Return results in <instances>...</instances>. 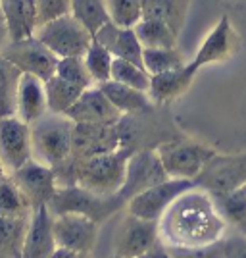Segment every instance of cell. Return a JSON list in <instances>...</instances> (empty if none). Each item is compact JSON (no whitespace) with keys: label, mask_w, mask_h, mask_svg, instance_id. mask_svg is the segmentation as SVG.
<instances>
[{"label":"cell","mask_w":246,"mask_h":258,"mask_svg":"<svg viewBox=\"0 0 246 258\" xmlns=\"http://www.w3.org/2000/svg\"><path fill=\"white\" fill-rule=\"evenodd\" d=\"M227 222L215 199L202 187H193L160 218V235L170 247H206L225 239Z\"/></svg>","instance_id":"6da1fadb"},{"label":"cell","mask_w":246,"mask_h":258,"mask_svg":"<svg viewBox=\"0 0 246 258\" xmlns=\"http://www.w3.org/2000/svg\"><path fill=\"white\" fill-rule=\"evenodd\" d=\"M133 147H119L116 151L100 152L75 160V183L83 189L100 197L118 195L125 183L129 158L133 156Z\"/></svg>","instance_id":"7a4b0ae2"},{"label":"cell","mask_w":246,"mask_h":258,"mask_svg":"<svg viewBox=\"0 0 246 258\" xmlns=\"http://www.w3.org/2000/svg\"><path fill=\"white\" fill-rule=\"evenodd\" d=\"M75 121L65 114L46 112L31 125L33 158L50 166L54 170L73 160Z\"/></svg>","instance_id":"3957f363"},{"label":"cell","mask_w":246,"mask_h":258,"mask_svg":"<svg viewBox=\"0 0 246 258\" xmlns=\"http://www.w3.org/2000/svg\"><path fill=\"white\" fill-rule=\"evenodd\" d=\"M156 152L160 156L168 177L191 179V181H194L202 173L206 164L217 154L212 147L185 139L160 143L156 147Z\"/></svg>","instance_id":"277c9868"},{"label":"cell","mask_w":246,"mask_h":258,"mask_svg":"<svg viewBox=\"0 0 246 258\" xmlns=\"http://www.w3.org/2000/svg\"><path fill=\"white\" fill-rule=\"evenodd\" d=\"M35 37L46 44L58 58H67V56L83 58L87 48L95 41L93 33L73 14H65L39 25Z\"/></svg>","instance_id":"5b68a950"},{"label":"cell","mask_w":246,"mask_h":258,"mask_svg":"<svg viewBox=\"0 0 246 258\" xmlns=\"http://www.w3.org/2000/svg\"><path fill=\"white\" fill-rule=\"evenodd\" d=\"M121 205H125V203L119 199L118 195L100 197V195L91 193V191L83 189L81 185L73 183V185L58 187V191L52 197L48 208L54 216L64 214V212H77V214L89 216L97 222H102Z\"/></svg>","instance_id":"8992f818"},{"label":"cell","mask_w":246,"mask_h":258,"mask_svg":"<svg viewBox=\"0 0 246 258\" xmlns=\"http://www.w3.org/2000/svg\"><path fill=\"white\" fill-rule=\"evenodd\" d=\"M196 187L219 197L246 185V152L242 154H215L206 164L202 173L194 179Z\"/></svg>","instance_id":"52a82bcc"},{"label":"cell","mask_w":246,"mask_h":258,"mask_svg":"<svg viewBox=\"0 0 246 258\" xmlns=\"http://www.w3.org/2000/svg\"><path fill=\"white\" fill-rule=\"evenodd\" d=\"M196 187V183L191 179H175L168 177L163 181L152 185L148 189L140 191L133 199H129L127 210L129 214L139 216L144 220L160 222V218L166 214V210L181 197L185 191Z\"/></svg>","instance_id":"ba28073f"},{"label":"cell","mask_w":246,"mask_h":258,"mask_svg":"<svg viewBox=\"0 0 246 258\" xmlns=\"http://www.w3.org/2000/svg\"><path fill=\"white\" fill-rule=\"evenodd\" d=\"M2 54L14 66H18L22 70V74H31V76L41 77L43 81H48L56 74V66L60 60L37 37H29V39H22V41H10L2 48Z\"/></svg>","instance_id":"9c48e42d"},{"label":"cell","mask_w":246,"mask_h":258,"mask_svg":"<svg viewBox=\"0 0 246 258\" xmlns=\"http://www.w3.org/2000/svg\"><path fill=\"white\" fill-rule=\"evenodd\" d=\"M0 160L10 173L33 160L31 125L18 116L0 118Z\"/></svg>","instance_id":"30bf717a"},{"label":"cell","mask_w":246,"mask_h":258,"mask_svg":"<svg viewBox=\"0 0 246 258\" xmlns=\"http://www.w3.org/2000/svg\"><path fill=\"white\" fill-rule=\"evenodd\" d=\"M54 239L58 247L91 254L98 239V222L85 214L64 212L54 216Z\"/></svg>","instance_id":"8fae6325"},{"label":"cell","mask_w":246,"mask_h":258,"mask_svg":"<svg viewBox=\"0 0 246 258\" xmlns=\"http://www.w3.org/2000/svg\"><path fill=\"white\" fill-rule=\"evenodd\" d=\"M163 179H168V173L161 166V160L156 149L135 151L133 156L129 158L125 183L119 189L118 197L123 203H129V199H133L140 191H144V189H148V187L163 181Z\"/></svg>","instance_id":"7c38bea8"},{"label":"cell","mask_w":246,"mask_h":258,"mask_svg":"<svg viewBox=\"0 0 246 258\" xmlns=\"http://www.w3.org/2000/svg\"><path fill=\"white\" fill-rule=\"evenodd\" d=\"M12 179L18 183L23 195L29 199L33 210L39 206H48L52 197L58 191V177L54 168L39 160H29L23 168L12 172Z\"/></svg>","instance_id":"4fadbf2b"},{"label":"cell","mask_w":246,"mask_h":258,"mask_svg":"<svg viewBox=\"0 0 246 258\" xmlns=\"http://www.w3.org/2000/svg\"><path fill=\"white\" fill-rule=\"evenodd\" d=\"M160 239V222L127 214V218L119 224L116 241H114V250L121 256L139 258Z\"/></svg>","instance_id":"5bb4252c"},{"label":"cell","mask_w":246,"mask_h":258,"mask_svg":"<svg viewBox=\"0 0 246 258\" xmlns=\"http://www.w3.org/2000/svg\"><path fill=\"white\" fill-rule=\"evenodd\" d=\"M236 48H238V35L233 29L231 20L223 16L202 41L198 52L194 54V58L189 62V68L198 74V70H202L204 66L227 62L236 52Z\"/></svg>","instance_id":"9a60e30c"},{"label":"cell","mask_w":246,"mask_h":258,"mask_svg":"<svg viewBox=\"0 0 246 258\" xmlns=\"http://www.w3.org/2000/svg\"><path fill=\"white\" fill-rule=\"evenodd\" d=\"M65 116L75 123H95V125H118L123 118V114L110 102V98L98 85L83 91V95L65 112Z\"/></svg>","instance_id":"2e32d148"},{"label":"cell","mask_w":246,"mask_h":258,"mask_svg":"<svg viewBox=\"0 0 246 258\" xmlns=\"http://www.w3.org/2000/svg\"><path fill=\"white\" fill-rule=\"evenodd\" d=\"M119 125V123H118ZM118 125H95V123H75L73 131V158L81 160L100 152L116 151L123 147V139Z\"/></svg>","instance_id":"e0dca14e"},{"label":"cell","mask_w":246,"mask_h":258,"mask_svg":"<svg viewBox=\"0 0 246 258\" xmlns=\"http://www.w3.org/2000/svg\"><path fill=\"white\" fill-rule=\"evenodd\" d=\"M56 248L58 245L54 239V214L48 206H39L29 218L22 258H50Z\"/></svg>","instance_id":"ac0fdd59"},{"label":"cell","mask_w":246,"mask_h":258,"mask_svg":"<svg viewBox=\"0 0 246 258\" xmlns=\"http://www.w3.org/2000/svg\"><path fill=\"white\" fill-rule=\"evenodd\" d=\"M98 43H102L110 52L114 54V58L119 60H127L137 66H142V54L144 46L140 44L139 37L133 27H119L114 22H108L100 31L95 35Z\"/></svg>","instance_id":"d6986e66"},{"label":"cell","mask_w":246,"mask_h":258,"mask_svg":"<svg viewBox=\"0 0 246 258\" xmlns=\"http://www.w3.org/2000/svg\"><path fill=\"white\" fill-rule=\"evenodd\" d=\"M0 8L6 18L10 41L35 37L41 25L37 0H0Z\"/></svg>","instance_id":"ffe728a7"},{"label":"cell","mask_w":246,"mask_h":258,"mask_svg":"<svg viewBox=\"0 0 246 258\" xmlns=\"http://www.w3.org/2000/svg\"><path fill=\"white\" fill-rule=\"evenodd\" d=\"M48 112L46 102V87L41 77L23 74L18 87V98H16V116L22 118L25 123L33 125L35 121L43 118Z\"/></svg>","instance_id":"44dd1931"},{"label":"cell","mask_w":246,"mask_h":258,"mask_svg":"<svg viewBox=\"0 0 246 258\" xmlns=\"http://www.w3.org/2000/svg\"><path fill=\"white\" fill-rule=\"evenodd\" d=\"M196 72H193L189 64L172 70V72H163L158 76H150V87L148 97L154 104H168L175 98H179L189 91V87L193 85Z\"/></svg>","instance_id":"7402d4cb"},{"label":"cell","mask_w":246,"mask_h":258,"mask_svg":"<svg viewBox=\"0 0 246 258\" xmlns=\"http://www.w3.org/2000/svg\"><path fill=\"white\" fill-rule=\"evenodd\" d=\"M98 87L104 91V95L110 98V102L118 108L121 114H142V112L150 110L154 104L150 100L148 93L118 83L114 79H110L106 83H100Z\"/></svg>","instance_id":"603a6c76"},{"label":"cell","mask_w":246,"mask_h":258,"mask_svg":"<svg viewBox=\"0 0 246 258\" xmlns=\"http://www.w3.org/2000/svg\"><path fill=\"white\" fill-rule=\"evenodd\" d=\"M133 29L144 48H177L179 33L161 20L142 18Z\"/></svg>","instance_id":"cb8c5ba5"},{"label":"cell","mask_w":246,"mask_h":258,"mask_svg":"<svg viewBox=\"0 0 246 258\" xmlns=\"http://www.w3.org/2000/svg\"><path fill=\"white\" fill-rule=\"evenodd\" d=\"M22 76V70L0 52V118L16 116V98Z\"/></svg>","instance_id":"d4e9b609"},{"label":"cell","mask_w":246,"mask_h":258,"mask_svg":"<svg viewBox=\"0 0 246 258\" xmlns=\"http://www.w3.org/2000/svg\"><path fill=\"white\" fill-rule=\"evenodd\" d=\"M31 218V216H29ZM29 218L0 216V258H22Z\"/></svg>","instance_id":"484cf974"},{"label":"cell","mask_w":246,"mask_h":258,"mask_svg":"<svg viewBox=\"0 0 246 258\" xmlns=\"http://www.w3.org/2000/svg\"><path fill=\"white\" fill-rule=\"evenodd\" d=\"M44 87H46L48 112H52V114H65L77 102V98L83 95V91H87V89H81V87L58 77L56 74L48 81H44Z\"/></svg>","instance_id":"4316f807"},{"label":"cell","mask_w":246,"mask_h":258,"mask_svg":"<svg viewBox=\"0 0 246 258\" xmlns=\"http://www.w3.org/2000/svg\"><path fill=\"white\" fill-rule=\"evenodd\" d=\"M189 0H142V18L161 20L175 31H181Z\"/></svg>","instance_id":"83f0119b"},{"label":"cell","mask_w":246,"mask_h":258,"mask_svg":"<svg viewBox=\"0 0 246 258\" xmlns=\"http://www.w3.org/2000/svg\"><path fill=\"white\" fill-rule=\"evenodd\" d=\"M33 206L29 199L23 195L18 183L8 175L0 183V216L4 218H29Z\"/></svg>","instance_id":"f1b7e54d"},{"label":"cell","mask_w":246,"mask_h":258,"mask_svg":"<svg viewBox=\"0 0 246 258\" xmlns=\"http://www.w3.org/2000/svg\"><path fill=\"white\" fill-rule=\"evenodd\" d=\"M69 4H71V14L93 33V37L108 22H112L106 0H69Z\"/></svg>","instance_id":"f546056e"},{"label":"cell","mask_w":246,"mask_h":258,"mask_svg":"<svg viewBox=\"0 0 246 258\" xmlns=\"http://www.w3.org/2000/svg\"><path fill=\"white\" fill-rule=\"evenodd\" d=\"M85 66L89 70V74L93 77V81L100 85V83H106L112 79V68H114V54L108 50L102 43H98L97 39L91 43V46L87 48L85 56Z\"/></svg>","instance_id":"4dcf8cb0"},{"label":"cell","mask_w":246,"mask_h":258,"mask_svg":"<svg viewBox=\"0 0 246 258\" xmlns=\"http://www.w3.org/2000/svg\"><path fill=\"white\" fill-rule=\"evenodd\" d=\"M142 64L150 76H158L163 72L179 70L189 62L183 58L179 48H144Z\"/></svg>","instance_id":"1f68e13d"},{"label":"cell","mask_w":246,"mask_h":258,"mask_svg":"<svg viewBox=\"0 0 246 258\" xmlns=\"http://www.w3.org/2000/svg\"><path fill=\"white\" fill-rule=\"evenodd\" d=\"M112 79L118 81V83H123V85L148 93L150 74L142 66H137L133 64V62H127V60L116 58L114 60V68H112Z\"/></svg>","instance_id":"d6a6232c"},{"label":"cell","mask_w":246,"mask_h":258,"mask_svg":"<svg viewBox=\"0 0 246 258\" xmlns=\"http://www.w3.org/2000/svg\"><path fill=\"white\" fill-rule=\"evenodd\" d=\"M215 205L219 208L221 216L225 218L227 224H233V226H240L246 220V191L244 187L235 189L231 193L219 195L214 197Z\"/></svg>","instance_id":"836d02e7"},{"label":"cell","mask_w":246,"mask_h":258,"mask_svg":"<svg viewBox=\"0 0 246 258\" xmlns=\"http://www.w3.org/2000/svg\"><path fill=\"white\" fill-rule=\"evenodd\" d=\"M110 20L119 27H135L142 20V0H106Z\"/></svg>","instance_id":"e575fe53"},{"label":"cell","mask_w":246,"mask_h":258,"mask_svg":"<svg viewBox=\"0 0 246 258\" xmlns=\"http://www.w3.org/2000/svg\"><path fill=\"white\" fill-rule=\"evenodd\" d=\"M56 76L73 83V85L81 87V89H89V87L97 85L93 81V77L89 74L85 66V60L79 56H67V58H60L58 66H56Z\"/></svg>","instance_id":"d590c367"},{"label":"cell","mask_w":246,"mask_h":258,"mask_svg":"<svg viewBox=\"0 0 246 258\" xmlns=\"http://www.w3.org/2000/svg\"><path fill=\"white\" fill-rule=\"evenodd\" d=\"M173 258H227L225 252V239L217 241L214 245L206 247H170Z\"/></svg>","instance_id":"8d00e7d4"},{"label":"cell","mask_w":246,"mask_h":258,"mask_svg":"<svg viewBox=\"0 0 246 258\" xmlns=\"http://www.w3.org/2000/svg\"><path fill=\"white\" fill-rule=\"evenodd\" d=\"M39 6V22L41 25L50 20H56L60 16L71 14V4L69 0H37Z\"/></svg>","instance_id":"74e56055"},{"label":"cell","mask_w":246,"mask_h":258,"mask_svg":"<svg viewBox=\"0 0 246 258\" xmlns=\"http://www.w3.org/2000/svg\"><path fill=\"white\" fill-rule=\"evenodd\" d=\"M225 252L227 258H246V237L240 233L238 237L225 239Z\"/></svg>","instance_id":"f35d334b"},{"label":"cell","mask_w":246,"mask_h":258,"mask_svg":"<svg viewBox=\"0 0 246 258\" xmlns=\"http://www.w3.org/2000/svg\"><path fill=\"white\" fill-rule=\"evenodd\" d=\"M139 258H173V254H172L170 245H168L163 239H160L156 245H152V247H150L146 252H142Z\"/></svg>","instance_id":"ab89813d"},{"label":"cell","mask_w":246,"mask_h":258,"mask_svg":"<svg viewBox=\"0 0 246 258\" xmlns=\"http://www.w3.org/2000/svg\"><path fill=\"white\" fill-rule=\"evenodd\" d=\"M50 258H91V254H83V252H77V250L58 247L52 254H50Z\"/></svg>","instance_id":"60d3db41"},{"label":"cell","mask_w":246,"mask_h":258,"mask_svg":"<svg viewBox=\"0 0 246 258\" xmlns=\"http://www.w3.org/2000/svg\"><path fill=\"white\" fill-rule=\"evenodd\" d=\"M10 43V35H8V25H6V18L2 14V8H0V52L6 44Z\"/></svg>","instance_id":"b9f144b4"},{"label":"cell","mask_w":246,"mask_h":258,"mask_svg":"<svg viewBox=\"0 0 246 258\" xmlns=\"http://www.w3.org/2000/svg\"><path fill=\"white\" fill-rule=\"evenodd\" d=\"M8 175H10V172H8V168L4 166V162L0 160V183L4 181V179H6Z\"/></svg>","instance_id":"7bdbcfd3"},{"label":"cell","mask_w":246,"mask_h":258,"mask_svg":"<svg viewBox=\"0 0 246 258\" xmlns=\"http://www.w3.org/2000/svg\"><path fill=\"white\" fill-rule=\"evenodd\" d=\"M238 231H240L242 235H246V220L242 222V224H240V226H238Z\"/></svg>","instance_id":"ee69618b"},{"label":"cell","mask_w":246,"mask_h":258,"mask_svg":"<svg viewBox=\"0 0 246 258\" xmlns=\"http://www.w3.org/2000/svg\"><path fill=\"white\" fill-rule=\"evenodd\" d=\"M110 258H131V256H121V254H114V256H110Z\"/></svg>","instance_id":"f6af8a7d"},{"label":"cell","mask_w":246,"mask_h":258,"mask_svg":"<svg viewBox=\"0 0 246 258\" xmlns=\"http://www.w3.org/2000/svg\"><path fill=\"white\" fill-rule=\"evenodd\" d=\"M244 237H246V235H244Z\"/></svg>","instance_id":"bcb514c9"}]
</instances>
